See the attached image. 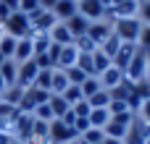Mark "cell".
Returning <instances> with one entry per match:
<instances>
[{
  "label": "cell",
  "mask_w": 150,
  "mask_h": 144,
  "mask_svg": "<svg viewBox=\"0 0 150 144\" xmlns=\"http://www.w3.org/2000/svg\"><path fill=\"white\" fill-rule=\"evenodd\" d=\"M69 144H82V142H79V139H74V142H69Z\"/></svg>",
  "instance_id": "46"
},
{
  "label": "cell",
  "mask_w": 150,
  "mask_h": 144,
  "mask_svg": "<svg viewBox=\"0 0 150 144\" xmlns=\"http://www.w3.org/2000/svg\"><path fill=\"white\" fill-rule=\"evenodd\" d=\"M76 13H79L76 0H58L55 8H53V16H55L58 21H69V18H74Z\"/></svg>",
  "instance_id": "13"
},
{
  "label": "cell",
  "mask_w": 150,
  "mask_h": 144,
  "mask_svg": "<svg viewBox=\"0 0 150 144\" xmlns=\"http://www.w3.org/2000/svg\"><path fill=\"white\" fill-rule=\"evenodd\" d=\"M100 3H103V5H105V8H108V5H111V3H113V0H100Z\"/></svg>",
  "instance_id": "42"
},
{
  "label": "cell",
  "mask_w": 150,
  "mask_h": 144,
  "mask_svg": "<svg viewBox=\"0 0 150 144\" xmlns=\"http://www.w3.org/2000/svg\"><path fill=\"white\" fill-rule=\"evenodd\" d=\"M79 139H82L84 144H100L103 139H105V131H103V129H92V126H90Z\"/></svg>",
  "instance_id": "27"
},
{
  "label": "cell",
  "mask_w": 150,
  "mask_h": 144,
  "mask_svg": "<svg viewBox=\"0 0 150 144\" xmlns=\"http://www.w3.org/2000/svg\"><path fill=\"white\" fill-rule=\"evenodd\" d=\"M137 18H140V24H145V26H150V3H140V10H137Z\"/></svg>",
  "instance_id": "35"
},
{
  "label": "cell",
  "mask_w": 150,
  "mask_h": 144,
  "mask_svg": "<svg viewBox=\"0 0 150 144\" xmlns=\"http://www.w3.org/2000/svg\"><path fill=\"white\" fill-rule=\"evenodd\" d=\"M142 3H150V0H142Z\"/></svg>",
  "instance_id": "49"
},
{
  "label": "cell",
  "mask_w": 150,
  "mask_h": 144,
  "mask_svg": "<svg viewBox=\"0 0 150 144\" xmlns=\"http://www.w3.org/2000/svg\"><path fill=\"white\" fill-rule=\"evenodd\" d=\"M69 87V79H66V71L61 68H53V84H50V94H63Z\"/></svg>",
  "instance_id": "19"
},
{
  "label": "cell",
  "mask_w": 150,
  "mask_h": 144,
  "mask_svg": "<svg viewBox=\"0 0 150 144\" xmlns=\"http://www.w3.org/2000/svg\"><path fill=\"white\" fill-rule=\"evenodd\" d=\"M3 89H5V84H3V76H0V92H3Z\"/></svg>",
  "instance_id": "44"
},
{
  "label": "cell",
  "mask_w": 150,
  "mask_h": 144,
  "mask_svg": "<svg viewBox=\"0 0 150 144\" xmlns=\"http://www.w3.org/2000/svg\"><path fill=\"white\" fill-rule=\"evenodd\" d=\"M32 115H34L37 121H45V123H50V121H55V115H53V110H50V105H47V102H45V105H37Z\"/></svg>",
  "instance_id": "30"
},
{
  "label": "cell",
  "mask_w": 150,
  "mask_h": 144,
  "mask_svg": "<svg viewBox=\"0 0 150 144\" xmlns=\"http://www.w3.org/2000/svg\"><path fill=\"white\" fill-rule=\"evenodd\" d=\"M140 31H142V24H140V18H119V21H113V34H116L121 42L137 45V39H140Z\"/></svg>",
  "instance_id": "2"
},
{
  "label": "cell",
  "mask_w": 150,
  "mask_h": 144,
  "mask_svg": "<svg viewBox=\"0 0 150 144\" xmlns=\"http://www.w3.org/2000/svg\"><path fill=\"white\" fill-rule=\"evenodd\" d=\"M47 34H50L53 45H58V47H66V45H74V34L69 31V26H66L63 21H55V24H53V29H50Z\"/></svg>",
  "instance_id": "10"
},
{
  "label": "cell",
  "mask_w": 150,
  "mask_h": 144,
  "mask_svg": "<svg viewBox=\"0 0 150 144\" xmlns=\"http://www.w3.org/2000/svg\"><path fill=\"white\" fill-rule=\"evenodd\" d=\"M0 76H3V84H5V87H13V84H16V76H18V63L8 58V60L0 66Z\"/></svg>",
  "instance_id": "17"
},
{
  "label": "cell",
  "mask_w": 150,
  "mask_h": 144,
  "mask_svg": "<svg viewBox=\"0 0 150 144\" xmlns=\"http://www.w3.org/2000/svg\"><path fill=\"white\" fill-rule=\"evenodd\" d=\"M61 97L69 102V108H74L76 102H82V100H84V94H82V89H79L76 84H69V87H66V92H63Z\"/></svg>",
  "instance_id": "25"
},
{
  "label": "cell",
  "mask_w": 150,
  "mask_h": 144,
  "mask_svg": "<svg viewBox=\"0 0 150 144\" xmlns=\"http://www.w3.org/2000/svg\"><path fill=\"white\" fill-rule=\"evenodd\" d=\"M100 144H124V139H108V136H105Z\"/></svg>",
  "instance_id": "41"
},
{
  "label": "cell",
  "mask_w": 150,
  "mask_h": 144,
  "mask_svg": "<svg viewBox=\"0 0 150 144\" xmlns=\"http://www.w3.org/2000/svg\"><path fill=\"white\" fill-rule=\"evenodd\" d=\"M55 3H58V0H40V8H42V10H53Z\"/></svg>",
  "instance_id": "40"
},
{
  "label": "cell",
  "mask_w": 150,
  "mask_h": 144,
  "mask_svg": "<svg viewBox=\"0 0 150 144\" xmlns=\"http://www.w3.org/2000/svg\"><path fill=\"white\" fill-rule=\"evenodd\" d=\"M119 47H121V39H119V37H116L113 31H111V37H108V39H105V42L100 45V50H103V52H105V55L111 58V63H113V55L119 52Z\"/></svg>",
  "instance_id": "24"
},
{
  "label": "cell",
  "mask_w": 150,
  "mask_h": 144,
  "mask_svg": "<svg viewBox=\"0 0 150 144\" xmlns=\"http://www.w3.org/2000/svg\"><path fill=\"white\" fill-rule=\"evenodd\" d=\"M145 144H150V139H145Z\"/></svg>",
  "instance_id": "47"
},
{
  "label": "cell",
  "mask_w": 150,
  "mask_h": 144,
  "mask_svg": "<svg viewBox=\"0 0 150 144\" xmlns=\"http://www.w3.org/2000/svg\"><path fill=\"white\" fill-rule=\"evenodd\" d=\"M66 26H69V31L74 34V39H79V37H84L87 34V29H90V21L84 18V16H74V18H69V21H63Z\"/></svg>",
  "instance_id": "15"
},
{
  "label": "cell",
  "mask_w": 150,
  "mask_h": 144,
  "mask_svg": "<svg viewBox=\"0 0 150 144\" xmlns=\"http://www.w3.org/2000/svg\"><path fill=\"white\" fill-rule=\"evenodd\" d=\"M0 144H21L13 134H5V131H0Z\"/></svg>",
  "instance_id": "39"
},
{
  "label": "cell",
  "mask_w": 150,
  "mask_h": 144,
  "mask_svg": "<svg viewBox=\"0 0 150 144\" xmlns=\"http://www.w3.org/2000/svg\"><path fill=\"white\" fill-rule=\"evenodd\" d=\"M87 121H90L92 129H105L108 121H111V113H108V108H92L90 115H87Z\"/></svg>",
  "instance_id": "16"
},
{
  "label": "cell",
  "mask_w": 150,
  "mask_h": 144,
  "mask_svg": "<svg viewBox=\"0 0 150 144\" xmlns=\"http://www.w3.org/2000/svg\"><path fill=\"white\" fill-rule=\"evenodd\" d=\"M58 18L53 16V10H34L32 16H29V24H32V34H37V31H50L53 29V24H55Z\"/></svg>",
  "instance_id": "7"
},
{
  "label": "cell",
  "mask_w": 150,
  "mask_h": 144,
  "mask_svg": "<svg viewBox=\"0 0 150 144\" xmlns=\"http://www.w3.org/2000/svg\"><path fill=\"white\" fill-rule=\"evenodd\" d=\"M47 105H50V110H53V115H55V118H63V115L69 113V102H66L61 94H50Z\"/></svg>",
  "instance_id": "21"
},
{
  "label": "cell",
  "mask_w": 150,
  "mask_h": 144,
  "mask_svg": "<svg viewBox=\"0 0 150 144\" xmlns=\"http://www.w3.org/2000/svg\"><path fill=\"white\" fill-rule=\"evenodd\" d=\"M134 52H137V45H129V42H121V47H119V52L113 55V66H119L121 71H127V66L132 63V58H134Z\"/></svg>",
  "instance_id": "14"
},
{
  "label": "cell",
  "mask_w": 150,
  "mask_h": 144,
  "mask_svg": "<svg viewBox=\"0 0 150 144\" xmlns=\"http://www.w3.org/2000/svg\"><path fill=\"white\" fill-rule=\"evenodd\" d=\"M58 121H63V123H66V126H71V129H74V123H76V113H74V110H71V108H69V113H66V115H63V118H58Z\"/></svg>",
  "instance_id": "38"
},
{
  "label": "cell",
  "mask_w": 150,
  "mask_h": 144,
  "mask_svg": "<svg viewBox=\"0 0 150 144\" xmlns=\"http://www.w3.org/2000/svg\"><path fill=\"white\" fill-rule=\"evenodd\" d=\"M37 73H40V66L34 63V58H32V60H26V63H18L16 87H21V89H29V87H34V81H37Z\"/></svg>",
  "instance_id": "5"
},
{
  "label": "cell",
  "mask_w": 150,
  "mask_h": 144,
  "mask_svg": "<svg viewBox=\"0 0 150 144\" xmlns=\"http://www.w3.org/2000/svg\"><path fill=\"white\" fill-rule=\"evenodd\" d=\"M18 10L26 13V16H32L34 10H40V0H18Z\"/></svg>",
  "instance_id": "33"
},
{
  "label": "cell",
  "mask_w": 150,
  "mask_h": 144,
  "mask_svg": "<svg viewBox=\"0 0 150 144\" xmlns=\"http://www.w3.org/2000/svg\"><path fill=\"white\" fill-rule=\"evenodd\" d=\"M76 58H79L76 45H66V47H61V50H58V55H55V68L66 71V68L76 66Z\"/></svg>",
  "instance_id": "11"
},
{
  "label": "cell",
  "mask_w": 150,
  "mask_h": 144,
  "mask_svg": "<svg viewBox=\"0 0 150 144\" xmlns=\"http://www.w3.org/2000/svg\"><path fill=\"white\" fill-rule=\"evenodd\" d=\"M137 115H140V118H142L145 123H150V97H148V100H142V105H140Z\"/></svg>",
  "instance_id": "37"
},
{
  "label": "cell",
  "mask_w": 150,
  "mask_h": 144,
  "mask_svg": "<svg viewBox=\"0 0 150 144\" xmlns=\"http://www.w3.org/2000/svg\"><path fill=\"white\" fill-rule=\"evenodd\" d=\"M50 84H53V68H40V73H37V81H34V87H40V89L50 92Z\"/></svg>",
  "instance_id": "28"
},
{
  "label": "cell",
  "mask_w": 150,
  "mask_h": 144,
  "mask_svg": "<svg viewBox=\"0 0 150 144\" xmlns=\"http://www.w3.org/2000/svg\"><path fill=\"white\" fill-rule=\"evenodd\" d=\"M13 50H16V37L3 34L0 37V52H3V58H13Z\"/></svg>",
  "instance_id": "29"
},
{
  "label": "cell",
  "mask_w": 150,
  "mask_h": 144,
  "mask_svg": "<svg viewBox=\"0 0 150 144\" xmlns=\"http://www.w3.org/2000/svg\"><path fill=\"white\" fill-rule=\"evenodd\" d=\"M108 102H111V92L108 89H100L92 97H87V105L90 108H108Z\"/></svg>",
  "instance_id": "26"
},
{
  "label": "cell",
  "mask_w": 150,
  "mask_h": 144,
  "mask_svg": "<svg viewBox=\"0 0 150 144\" xmlns=\"http://www.w3.org/2000/svg\"><path fill=\"white\" fill-rule=\"evenodd\" d=\"M98 79H100V87L111 92V89H116V87L124 81V71H121L119 66H113V63H111L103 73H98Z\"/></svg>",
  "instance_id": "9"
},
{
  "label": "cell",
  "mask_w": 150,
  "mask_h": 144,
  "mask_svg": "<svg viewBox=\"0 0 150 144\" xmlns=\"http://www.w3.org/2000/svg\"><path fill=\"white\" fill-rule=\"evenodd\" d=\"M148 58L150 52H145V50H140L137 47V52H134V58H132V63L127 66V71H124V76L129 79V81H142V79H148Z\"/></svg>",
  "instance_id": "3"
},
{
  "label": "cell",
  "mask_w": 150,
  "mask_h": 144,
  "mask_svg": "<svg viewBox=\"0 0 150 144\" xmlns=\"http://www.w3.org/2000/svg\"><path fill=\"white\" fill-rule=\"evenodd\" d=\"M137 47H140V50H145V52H150V26H145V24H142V31H140Z\"/></svg>",
  "instance_id": "34"
},
{
  "label": "cell",
  "mask_w": 150,
  "mask_h": 144,
  "mask_svg": "<svg viewBox=\"0 0 150 144\" xmlns=\"http://www.w3.org/2000/svg\"><path fill=\"white\" fill-rule=\"evenodd\" d=\"M5 60H8V58H3V52H0V66H3V63H5Z\"/></svg>",
  "instance_id": "43"
},
{
  "label": "cell",
  "mask_w": 150,
  "mask_h": 144,
  "mask_svg": "<svg viewBox=\"0 0 150 144\" xmlns=\"http://www.w3.org/2000/svg\"><path fill=\"white\" fill-rule=\"evenodd\" d=\"M71 110H74V113H76V118H87V115H90V110H92V108H90V105H87V100H82V102H76V105H74V108H71Z\"/></svg>",
  "instance_id": "36"
},
{
  "label": "cell",
  "mask_w": 150,
  "mask_h": 144,
  "mask_svg": "<svg viewBox=\"0 0 150 144\" xmlns=\"http://www.w3.org/2000/svg\"><path fill=\"white\" fill-rule=\"evenodd\" d=\"M66 79H69V84H82L84 79H87V73L82 71V68H76V66H71V68H66Z\"/></svg>",
  "instance_id": "31"
},
{
  "label": "cell",
  "mask_w": 150,
  "mask_h": 144,
  "mask_svg": "<svg viewBox=\"0 0 150 144\" xmlns=\"http://www.w3.org/2000/svg\"><path fill=\"white\" fill-rule=\"evenodd\" d=\"M76 5H79V16H84L90 24L105 18V5L100 0H76Z\"/></svg>",
  "instance_id": "6"
},
{
  "label": "cell",
  "mask_w": 150,
  "mask_h": 144,
  "mask_svg": "<svg viewBox=\"0 0 150 144\" xmlns=\"http://www.w3.org/2000/svg\"><path fill=\"white\" fill-rule=\"evenodd\" d=\"M32 58H34L32 37H21V39H16V50H13V58H11V60H16V63H26V60H32Z\"/></svg>",
  "instance_id": "12"
},
{
  "label": "cell",
  "mask_w": 150,
  "mask_h": 144,
  "mask_svg": "<svg viewBox=\"0 0 150 144\" xmlns=\"http://www.w3.org/2000/svg\"><path fill=\"white\" fill-rule=\"evenodd\" d=\"M148 81H150V58H148Z\"/></svg>",
  "instance_id": "45"
},
{
  "label": "cell",
  "mask_w": 150,
  "mask_h": 144,
  "mask_svg": "<svg viewBox=\"0 0 150 144\" xmlns=\"http://www.w3.org/2000/svg\"><path fill=\"white\" fill-rule=\"evenodd\" d=\"M24 92L26 89H21V87H5L3 89V102H8V105H13V108H18L21 105V100H24Z\"/></svg>",
  "instance_id": "20"
},
{
  "label": "cell",
  "mask_w": 150,
  "mask_h": 144,
  "mask_svg": "<svg viewBox=\"0 0 150 144\" xmlns=\"http://www.w3.org/2000/svg\"><path fill=\"white\" fill-rule=\"evenodd\" d=\"M111 31H113V24H108V21L103 18V21H92V24H90L87 37H90V39H92V42L100 47V45H103V42L111 37Z\"/></svg>",
  "instance_id": "8"
},
{
  "label": "cell",
  "mask_w": 150,
  "mask_h": 144,
  "mask_svg": "<svg viewBox=\"0 0 150 144\" xmlns=\"http://www.w3.org/2000/svg\"><path fill=\"white\" fill-rule=\"evenodd\" d=\"M0 100H3V92H0Z\"/></svg>",
  "instance_id": "48"
},
{
  "label": "cell",
  "mask_w": 150,
  "mask_h": 144,
  "mask_svg": "<svg viewBox=\"0 0 150 144\" xmlns=\"http://www.w3.org/2000/svg\"><path fill=\"white\" fill-rule=\"evenodd\" d=\"M74 45H76V50H79V52H95V50H98V45H95L87 34H84V37H79V39H74Z\"/></svg>",
  "instance_id": "32"
},
{
  "label": "cell",
  "mask_w": 150,
  "mask_h": 144,
  "mask_svg": "<svg viewBox=\"0 0 150 144\" xmlns=\"http://www.w3.org/2000/svg\"><path fill=\"white\" fill-rule=\"evenodd\" d=\"M32 45H34V58H37V55H45L50 50L53 39H50L47 31H37V34H32Z\"/></svg>",
  "instance_id": "18"
},
{
  "label": "cell",
  "mask_w": 150,
  "mask_h": 144,
  "mask_svg": "<svg viewBox=\"0 0 150 144\" xmlns=\"http://www.w3.org/2000/svg\"><path fill=\"white\" fill-rule=\"evenodd\" d=\"M3 29H5V34H8V37H16V39H21V37H32L29 16H26V13H21V10H13V13L3 21Z\"/></svg>",
  "instance_id": "1"
},
{
  "label": "cell",
  "mask_w": 150,
  "mask_h": 144,
  "mask_svg": "<svg viewBox=\"0 0 150 144\" xmlns=\"http://www.w3.org/2000/svg\"><path fill=\"white\" fill-rule=\"evenodd\" d=\"M47 139H50V144H69V142H74V139H79V134L71 126H66L63 121L55 118L47 126Z\"/></svg>",
  "instance_id": "4"
},
{
  "label": "cell",
  "mask_w": 150,
  "mask_h": 144,
  "mask_svg": "<svg viewBox=\"0 0 150 144\" xmlns=\"http://www.w3.org/2000/svg\"><path fill=\"white\" fill-rule=\"evenodd\" d=\"M108 66H111V58H108V55L98 47V50L92 52V68H95V76H98V73H103Z\"/></svg>",
  "instance_id": "22"
},
{
  "label": "cell",
  "mask_w": 150,
  "mask_h": 144,
  "mask_svg": "<svg viewBox=\"0 0 150 144\" xmlns=\"http://www.w3.org/2000/svg\"><path fill=\"white\" fill-rule=\"evenodd\" d=\"M79 89H82V94H84V100H87V97H92L95 92H100L103 87H100V79H98V76H87V79L79 84Z\"/></svg>",
  "instance_id": "23"
}]
</instances>
